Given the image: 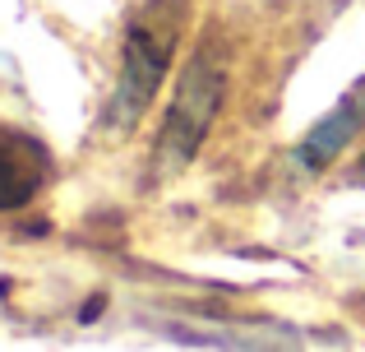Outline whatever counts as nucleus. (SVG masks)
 <instances>
[{"label":"nucleus","mask_w":365,"mask_h":352,"mask_svg":"<svg viewBox=\"0 0 365 352\" xmlns=\"http://www.w3.org/2000/svg\"><path fill=\"white\" fill-rule=\"evenodd\" d=\"M190 5L185 0H148L139 14L130 19L120 42V70H116V93H111L107 126H116V135H130L139 126V116L148 111L153 93L162 89L171 70V56L180 46V28H185Z\"/></svg>","instance_id":"f257e3e1"},{"label":"nucleus","mask_w":365,"mask_h":352,"mask_svg":"<svg viewBox=\"0 0 365 352\" xmlns=\"http://www.w3.org/2000/svg\"><path fill=\"white\" fill-rule=\"evenodd\" d=\"M222 98H227V70L213 46H199L176 84L167 116H162V135H158L162 167H185L199 154V144L208 139L217 111H222Z\"/></svg>","instance_id":"f03ea898"},{"label":"nucleus","mask_w":365,"mask_h":352,"mask_svg":"<svg viewBox=\"0 0 365 352\" xmlns=\"http://www.w3.org/2000/svg\"><path fill=\"white\" fill-rule=\"evenodd\" d=\"M361 126H365V84H361V89H351L347 98H342L338 107H333L329 116H324L319 126L305 135V144H301V163L310 167V172L329 167L333 158H338L342 149H347L351 139L361 135Z\"/></svg>","instance_id":"7ed1b4c3"},{"label":"nucleus","mask_w":365,"mask_h":352,"mask_svg":"<svg viewBox=\"0 0 365 352\" xmlns=\"http://www.w3.org/2000/svg\"><path fill=\"white\" fill-rule=\"evenodd\" d=\"M37 195V167L14 149H0V208H24Z\"/></svg>","instance_id":"20e7f679"},{"label":"nucleus","mask_w":365,"mask_h":352,"mask_svg":"<svg viewBox=\"0 0 365 352\" xmlns=\"http://www.w3.org/2000/svg\"><path fill=\"white\" fill-rule=\"evenodd\" d=\"M98 311H102V297H93L88 306H83V316H79V320H83V325H93V320H98Z\"/></svg>","instance_id":"39448f33"}]
</instances>
